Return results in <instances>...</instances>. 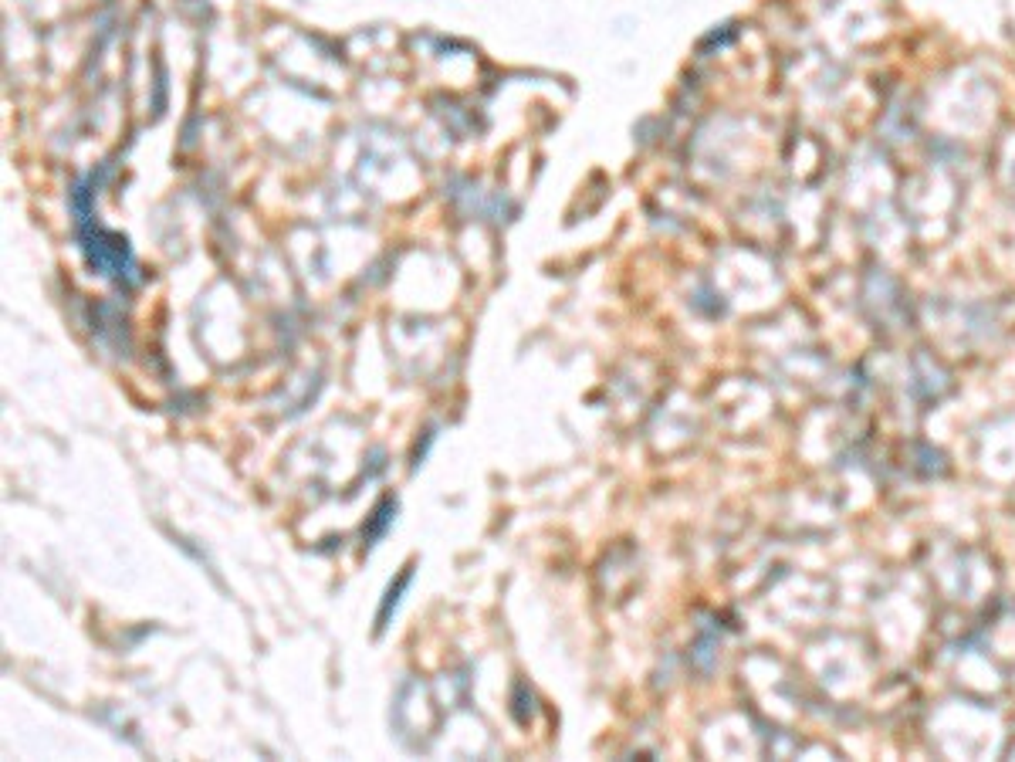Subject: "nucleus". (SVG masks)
<instances>
[{
	"mask_svg": "<svg viewBox=\"0 0 1015 762\" xmlns=\"http://www.w3.org/2000/svg\"><path fill=\"white\" fill-rule=\"evenodd\" d=\"M410 576H414V569H410V566H406V569H403V576H400V579H396V587H389V593H387V604H383V610H379V623H376V631H383V627H387V620H389V610H393V606L400 604V593H403V587H406V583H410Z\"/></svg>",
	"mask_w": 1015,
	"mask_h": 762,
	"instance_id": "f257e3e1",
	"label": "nucleus"
}]
</instances>
